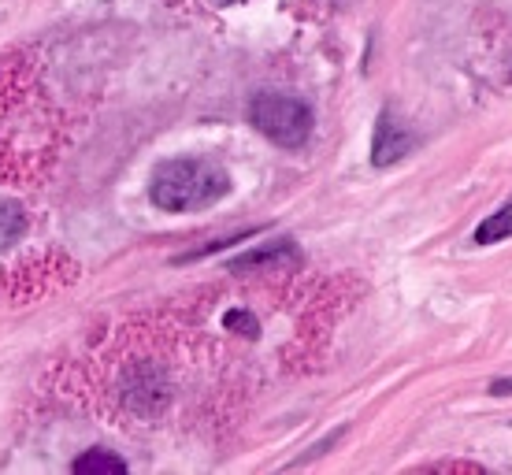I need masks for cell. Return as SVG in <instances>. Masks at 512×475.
Returning <instances> with one entry per match:
<instances>
[{"label":"cell","instance_id":"9c48e42d","mask_svg":"<svg viewBox=\"0 0 512 475\" xmlns=\"http://www.w3.org/2000/svg\"><path fill=\"white\" fill-rule=\"evenodd\" d=\"M219 4H242V0H219Z\"/></svg>","mask_w":512,"mask_h":475},{"label":"cell","instance_id":"277c9868","mask_svg":"<svg viewBox=\"0 0 512 475\" xmlns=\"http://www.w3.org/2000/svg\"><path fill=\"white\" fill-rule=\"evenodd\" d=\"M297 260V249L290 242H271L264 249H253V253H245V257L231 260L227 268L231 271H264V268H286V264H294Z\"/></svg>","mask_w":512,"mask_h":475},{"label":"cell","instance_id":"7a4b0ae2","mask_svg":"<svg viewBox=\"0 0 512 475\" xmlns=\"http://www.w3.org/2000/svg\"><path fill=\"white\" fill-rule=\"evenodd\" d=\"M249 123H253L271 145L279 149H301L312 134V108L286 93H260L249 104Z\"/></svg>","mask_w":512,"mask_h":475},{"label":"cell","instance_id":"ba28073f","mask_svg":"<svg viewBox=\"0 0 512 475\" xmlns=\"http://www.w3.org/2000/svg\"><path fill=\"white\" fill-rule=\"evenodd\" d=\"M490 394H498V398H509V394H512V379H494V383H490Z\"/></svg>","mask_w":512,"mask_h":475},{"label":"cell","instance_id":"3957f363","mask_svg":"<svg viewBox=\"0 0 512 475\" xmlns=\"http://www.w3.org/2000/svg\"><path fill=\"white\" fill-rule=\"evenodd\" d=\"M416 138H412L405 127H397L394 116H390V108L379 112V123H375V142H372V164L375 167H390L397 164L401 156L409 153Z\"/></svg>","mask_w":512,"mask_h":475},{"label":"cell","instance_id":"6da1fadb","mask_svg":"<svg viewBox=\"0 0 512 475\" xmlns=\"http://www.w3.org/2000/svg\"><path fill=\"white\" fill-rule=\"evenodd\" d=\"M231 193V175L205 156H179L153 171L149 197L164 212H201Z\"/></svg>","mask_w":512,"mask_h":475},{"label":"cell","instance_id":"5b68a950","mask_svg":"<svg viewBox=\"0 0 512 475\" xmlns=\"http://www.w3.org/2000/svg\"><path fill=\"white\" fill-rule=\"evenodd\" d=\"M512 238V205L498 208L494 216H487L479 227H475V245H494Z\"/></svg>","mask_w":512,"mask_h":475},{"label":"cell","instance_id":"52a82bcc","mask_svg":"<svg viewBox=\"0 0 512 475\" xmlns=\"http://www.w3.org/2000/svg\"><path fill=\"white\" fill-rule=\"evenodd\" d=\"M71 472H127V464L119 461L116 453H104V450H90L82 453L75 464H71Z\"/></svg>","mask_w":512,"mask_h":475},{"label":"cell","instance_id":"8992f818","mask_svg":"<svg viewBox=\"0 0 512 475\" xmlns=\"http://www.w3.org/2000/svg\"><path fill=\"white\" fill-rule=\"evenodd\" d=\"M23 231H26V219H23V212H19V205L0 201V253H4L8 245L19 242Z\"/></svg>","mask_w":512,"mask_h":475}]
</instances>
